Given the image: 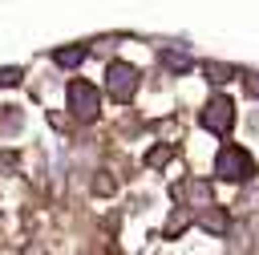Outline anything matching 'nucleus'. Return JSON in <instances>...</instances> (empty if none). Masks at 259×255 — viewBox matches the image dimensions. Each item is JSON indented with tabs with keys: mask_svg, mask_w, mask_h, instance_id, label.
<instances>
[{
	"mask_svg": "<svg viewBox=\"0 0 259 255\" xmlns=\"http://www.w3.org/2000/svg\"><path fill=\"white\" fill-rule=\"evenodd\" d=\"M20 69H0V85H20Z\"/></svg>",
	"mask_w": 259,
	"mask_h": 255,
	"instance_id": "8",
	"label": "nucleus"
},
{
	"mask_svg": "<svg viewBox=\"0 0 259 255\" xmlns=\"http://www.w3.org/2000/svg\"><path fill=\"white\" fill-rule=\"evenodd\" d=\"M202 227H206V231H227V219H223L219 210H206V215H202Z\"/></svg>",
	"mask_w": 259,
	"mask_h": 255,
	"instance_id": "7",
	"label": "nucleus"
},
{
	"mask_svg": "<svg viewBox=\"0 0 259 255\" xmlns=\"http://www.w3.org/2000/svg\"><path fill=\"white\" fill-rule=\"evenodd\" d=\"M162 65H166V69H174V73H186V69H190V61H186V57H178V53H162Z\"/></svg>",
	"mask_w": 259,
	"mask_h": 255,
	"instance_id": "6",
	"label": "nucleus"
},
{
	"mask_svg": "<svg viewBox=\"0 0 259 255\" xmlns=\"http://www.w3.org/2000/svg\"><path fill=\"white\" fill-rule=\"evenodd\" d=\"M105 89H109L113 101H130L138 93V69L130 61H113L109 73H105Z\"/></svg>",
	"mask_w": 259,
	"mask_h": 255,
	"instance_id": "2",
	"label": "nucleus"
},
{
	"mask_svg": "<svg viewBox=\"0 0 259 255\" xmlns=\"http://www.w3.org/2000/svg\"><path fill=\"white\" fill-rule=\"evenodd\" d=\"M53 61H57L61 69H77V65L85 61V49H57V53H53Z\"/></svg>",
	"mask_w": 259,
	"mask_h": 255,
	"instance_id": "5",
	"label": "nucleus"
},
{
	"mask_svg": "<svg viewBox=\"0 0 259 255\" xmlns=\"http://www.w3.org/2000/svg\"><path fill=\"white\" fill-rule=\"evenodd\" d=\"M198 121H202V130H210V134H227V130L235 125V105H231V97H210V101L202 105Z\"/></svg>",
	"mask_w": 259,
	"mask_h": 255,
	"instance_id": "3",
	"label": "nucleus"
},
{
	"mask_svg": "<svg viewBox=\"0 0 259 255\" xmlns=\"http://www.w3.org/2000/svg\"><path fill=\"white\" fill-rule=\"evenodd\" d=\"M206 73H210V81H227L231 77V69H223V65H206Z\"/></svg>",
	"mask_w": 259,
	"mask_h": 255,
	"instance_id": "9",
	"label": "nucleus"
},
{
	"mask_svg": "<svg viewBox=\"0 0 259 255\" xmlns=\"http://www.w3.org/2000/svg\"><path fill=\"white\" fill-rule=\"evenodd\" d=\"M69 109H73V117H81V121L97 117V109H101L97 89H93L89 81H69Z\"/></svg>",
	"mask_w": 259,
	"mask_h": 255,
	"instance_id": "4",
	"label": "nucleus"
},
{
	"mask_svg": "<svg viewBox=\"0 0 259 255\" xmlns=\"http://www.w3.org/2000/svg\"><path fill=\"white\" fill-rule=\"evenodd\" d=\"M214 174H219L223 182H247V178L255 174V158H251L243 146H223V150L214 154Z\"/></svg>",
	"mask_w": 259,
	"mask_h": 255,
	"instance_id": "1",
	"label": "nucleus"
},
{
	"mask_svg": "<svg viewBox=\"0 0 259 255\" xmlns=\"http://www.w3.org/2000/svg\"><path fill=\"white\" fill-rule=\"evenodd\" d=\"M247 85H251V93L259 97V73H251V77H247Z\"/></svg>",
	"mask_w": 259,
	"mask_h": 255,
	"instance_id": "11",
	"label": "nucleus"
},
{
	"mask_svg": "<svg viewBox=\"0 0 259 255\" xmlns=\"http://www.w3.org/2000/svg\"><path fill=\"white\" fill-rule=\"evenodd\" d=\"M166 158H170V150H166V146H162V150H150V166H162Z\"/></svg>",
	"mask_w": 259,
	"mask_h": 255,
	"instance_id": "10",
	"label": "nucleus"
}]
</instances>
